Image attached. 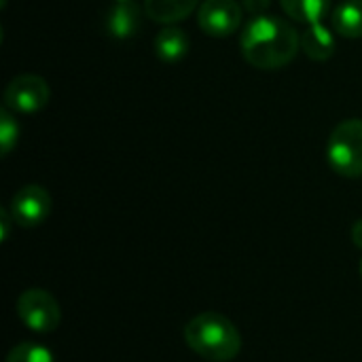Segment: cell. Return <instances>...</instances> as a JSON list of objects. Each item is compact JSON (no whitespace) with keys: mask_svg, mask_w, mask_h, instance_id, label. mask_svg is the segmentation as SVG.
<instances>
[{"mask_svg":"<svg viewBox=\"0 0 362 362\" xmlns=\"http://www.w3.org/2000/svg\"><path fill=\"white\" fill-rule=\"evenodd\" d=\"M244 59L259 70H280L288 66L301 47L299 32L282 17L255 15L240 34Z\"/></svg>","mask_w":362,"mask_h":362,"instance_id":"cell-1","label":"cell"},{"mask_svg":"<svg viewBox=\"0 0 362 362\" xmlns=\"http://www.w3.org/2000/svg\"><path fill=\"white\" fill-rule=\"evenodd\" d=\"M187 346L210 362H231L242 350V335L238 327L218 312H202L185 327Z\"/></svg>","mask_w":362,"mask_h":362,"instance_id":"cell-2","label":"cell"},{"mask_svg":"<svg viewBox=\"0 0 362 362\" xmlns=\"http://www.w3.org/2000/svg\"><path fill=\"white\" fill-rule=\"evenodd\" d=\"M327 159L333 172L344 178L362 176V121H341L329 136Z\"/></svg>","mask_w":362,"mask_h":362,"instance_id":"cell-3","label":"cell"},{"mask_svg":"<svg viewBox=\"0 0 362 362\" xmlns=\"http://www.w3.org/2000/svg\"><path fill=\"white\" fill-rule=\"evenodd\" d=\"M17 316L34 333H53L59 327L62 310L51 293L30 288L17 299Z\"/></svg>","mask_w":362,"mask_h":362,"instance_id":"cell-4","label":"cell"},{"mask_svg":"<svg viewBox=\"0 0 362 362\" xmlns=\"http://www.w3.org/2000/svg\"><path fill=\"white\" fill-rule=\"evenodd\" d=\"M51 100L49 83L38 74H19L4 89V108L19 115L42 110Z\"/></svg>","mask_w":362,"mask_h":362,"instance_id":"cell-5","label":"cell"},{"mask_svg":"<svg viewBox=\"0 0 362 362\" xmlns=\"http://www.w3.org/2000/svg\"><path fill=\"white\" fill-rule=\"evenodd\" d=\"M197 25L212 38H227L242 25L238 0H204L197 8Z\"/></svg>","mask_w":362,"mask_h":362,"instance_id":"cell-6","label":"cell"},{"mask_svg":"<svg viewBox=\"0 0 362 362\" xmlns=\"http://www.w3.org/2000/svg\"><path fill=\"white\" fill-rule=\"evenodd\" d=\"M51 206H53V202L45 187L25 185L13 195L8 212H11L15 225H19L23 229H32V227L40 225L51 214Z\"/></svg>","mask_w":362,"mask_h":362,"instance_id":"cell-7","label":"cell"},{"mask_svg":"<svg viewBox=\"0 0 362 362\" xmlns=\"http://www.w3.org/2000/svg\"><path fill=\"white\" fill-rule=\"evenodd\" d=\"M142 28V8L134 0L115 2L104 17V30L112 38H132Z\"/></svg>","mask_w":362,"mask_h":362,"instance_id":"cell-8","label":"cell"},{"mask_svg":"<svg viewBox=\"0 0 362 362\" xmlns=\"http://www.w3.org/2000/svg\"><path fill=\"white\" fill-rule=\"evenodd\" d=\"M142 8L148 19L163 25H174L199 8V0H144Z\"/></svg>","mask_w":362,"mask_h":362,"instance_id":"cell-9","label":"cell"},{"mask_svg":"<svg viewBox=\"0 0 362 362\" xmlns=\"http://www.w3.org/2000/svg\"><path fill=\"white\" fill-rule=\"evenodd\" d=\"M280 4L291 19L305 23L308 30L327 28L322 19L331 11V0H280Z\"/></svg>","mask_w":362,"mask_h":362,"instance_id":"cell-10","label":"cell"},{"mask_svg":"<svg viewBox=\"0 0 362 362\" xmlns=\"http://www.w3.org/2000/svg\"><path fill=\"white\" fill-rule=\"evenodd\" d=\"M189 45L191 42H189L187 32L176 25H165L163 30H159L153 42L157 57L165 64L180 62L189 53Z\"/></svg>","mask_w":362,"mask_h":362,"instance_id":"cell-11","label":"cell"},{"mask_svg":"<svg viewBox=\"0 0 362 362\" xmlns=\"http://www.w3.org/2000/svg\"><path fill=\"white\" fill-rule=\"evenodd\" d=\"M331 23L344 38H362V0H344L333 11Z\"/></svg>","mask_w":362,"mask_h":362,"instance_id":"cell-12","label":"cell"},{"mask_svg":"<svg viewBox=\"0 0 362 362\" xmlns=\"http://www.w3.org/2000/svg\"><path fill=\"white\" fill-rule=\"evenodd\" d=\"M301 49L314 62H327L335 55V36L329 28L308 30L301 36Z\"/></svg>","mask_w":362,"mask_h":362,"instance_id":"cell-13","label":"cell"},{"mask_svg":"<svg viewBox=\"0 0 362 362\" xmlns=\"http://www.w3.org/2000/svg\"><path fill=\"white\" fill-rule=\"evenodd\" d=\"M19 140V123L15 119V112H11L8 108L0 110V151L2 157H8L13 146Z\"/></svg>","mask_w":362,"mask_h":362,"instance_id":"cell-14","label":"cell"},{"mask_svg":"<svg viewBox=\"0 0 362 362\" xmlns=\"http://www.w3.org/2000/svg\"><path fill=\"white\" fill-rule=\"evenodd\" d=\"M6 362H53V354L40 344H19L8 352Z\"/></svg>","mask_w":362,"mask_h":362,"instance_id":"cell-15","label":"cell"},{"mask_svg":"<svg viewBox=\"0 0 362 362\" xmlns=\"http://www.w3.org/2000/svg\"><path fill=\"white\" fill-rule=\"evenodd\" d=\"M242 4L250 15H263V11L269 6V0H242Z\"/></svg>","mask_w":362,"mask_h":362,"instance_id":"cell-16","label":"cell"},{"mask_svg":"<svg viewBox=\"0 0 362 362\" xmlns=\"http://www.w3.org/2000/svg\"><path fill=\"white\" fill-rule=\"evenodd\" d=\"M13 221V216H11V212L8 210H0V223H2V233H0V238H2V242L8 238V223Z\"/></svg>","mask_w":362,"mask_h":362,"instance_id":"cell-17","label":"cell"},{"mask_svg":"<svg viewBox=\"0 0 362 362\" xmlns=\"http://www.w3.org/2000/svg\"><path fill=\"white\" fill-rule=\"evenodd\" d=\"M352 242H354L356 248H361L362 250V218H358V221L352 225Z\"/></svg>","mask_w":362,"mask_h":362,"instance_id":"cell-18","label":"cell"},{"mask_svg":"<svg viewBox=\"0 0 362 362\" xmlns=\"http://www.w3.org/2000/svg\"><path fill=\"white\" fill-rule=\"evenodd\" d=\"M115 2H125V0H115Z\"/></svg>","mask_w":362,"mask_h":362,"instance_id":"cell-19","label":"cell"},{"mask_svg":"<svg viewBox=\"0 0 362 362\" xmlns=\"http://www.w3.org/2000/svg\"><path fill=\"white\" fill-rule=\"evenodd\" d=\"M361 276H362V263H361Z\"/></svg>","mask_w":362,"mask_h":362,"instance_id":"cell-20","label":"cell"}]
</instances>
